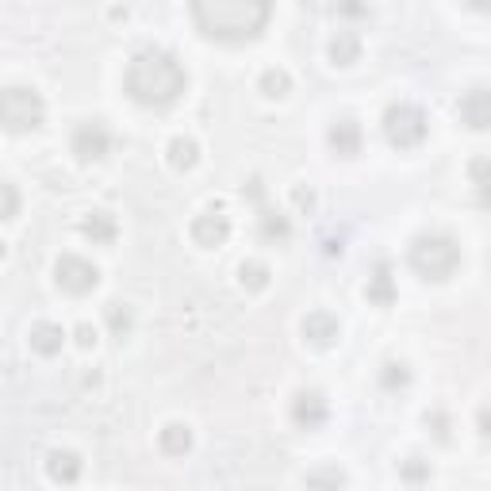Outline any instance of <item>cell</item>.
<instances>
[{
  "label": "cell",
  "mask_w": 491,
  "mask_h": 491,
  "mask_svg": "<svg viewBox=\"0 0 491 491\" xmlns=\"http://www.w3.org/2000/svg\"><path fill=\"white\" fill-rule=\"evenodd\" d=\"M330 58H334V66H353L361 58V39L353 31H338L330 39Z\"/></svg>",
  "instance_id": "d6986e66"
},
{
  "label": "cell",
  "mask_w": 491,
  "mask_h": 491,
  "mask_svg": "<svg viewBox=\"0 0 491 491\" xmlns=\"http://www.w3.org/2000/svg\"><path fill=\"white\" fill-rule=\"evenodd\" d=\"M107 150H112V134H107L104 123L88 119V123H81V127L73 131V153H77V162H100V158H107Z\"/></svg>",
  "instance_id": "52a82bcc"
},
{
  "label": "cell",
  "mask_w": 491,
  "mask_h": 491,
  "mask_svg": "<svg viewBox=\"0 0 491 491\" xmlns=\"http://www.w3.org/2000/svg\"><path fill=\"white\" fill-rule=\"evenodd\" d=\"M184 85H189L184 66L169 51H158V46L138 51L127 66V77H123L127 97L143 107H169L173 100H181Z\"/></svg>",
  "instance_id": "6da1fadb"
},
{
  "label": "cell",
  "mask_w": 491,
  "mask_h": 491,
  "mask_svg": "<svg viewBox=\"0 0 491 491\" xmlns=\"http://www.w3.org/2000/svg\"><path fill=\"white\" fill-rule=\"evenodd\" d=\"M27 342H31V349H35L39 357H54V353H61V346H66V330H61L58 322L42 319V322H35V327L27 330Z\"/></svg>",
  "instance_id": "5bb4252c"
},
{
  "label": "cell",
  "mask_w": 491,
  "mask_h": 491,
  "mask_svg": "<svg viewBox=\"0 0 491 491\" xmlns=\"http://www.w3.org/2000/svg\"><path fill=\"white\" fill-rule=\"evenodd\" d=\"M261 92H265L269 100H281V97H288L292 92V77H288V69H281V66H273V69H265L261 73Z\"/></svg>",
  "instance_id": "603a6c76"
},
{
  "label": "cell",
  "mask_w": 491,
  "mask_h": 491,
  "mask_svg": "<svg viewBox=\"0 0 491 491\" xmlns=\"http://www.w3.org/2000/svg\"><path fill=\"white\" fill-rule=\"evenodd\" d=\"M5 254H8V246H5V242H0V257H5Z\"/></svg>",
  "instance_id": "1f68e13d"
},
{
  "label": "cell",
  "mask_w": 491,
  "mask_h": 491,
  "mask_svg": "<svg viewBox=\"0 0 491 491\" xmlns=\"http://www.w3.org/2000/svg\"><path fill=\"white\" fill-rule=\"evenodd\" d=\"M81 457H77L73 449H51L46 453V472H51L54 484H73L77 476H81Z\"/></svg>",
  "instance_id": "9a60e30c"
},
{
  "label": "cell",
  "mask_w": 491,
  "mask_h": 491,
  "mask_svg": "<svg viewBox=\"0 0 491 491\" xmlns=\"http://www.w3.org/2000/svg\"><path fill=\"white\" fill-rule=\"evenodd\" d=\"M269 265L265 261H242L238 265V284L246 288V292H261V288H269Z\"/></svg>",
  "instance_id": "44dd1931"
},
{
  "label": "cell",
  "mask_w": 491,
  "mask_h": 491,
  "mask_svg": "<svg viewBox=\"0 0 491 491\" xmlns=\"http://www.w3.org/2000/svg\"><path fill=\"white\" fill-rule=\"evenodd\" d=\"M261 238L265 242H288L292 238V223L281 211H261Z\"/></svg>",
  "instance_id": "7402d4cb"
},
{
  "label": "cell",
  "mask_w": 491,
  "mask_h": 491,
  "mask_svg": "<svg viewBox=\"0 0 491 491\" xmlns=\"http://www.w3.org/2000/svg\"><path fill=\"white\" fill-rule=\"evenodd\" d=\"M327 399H322V392H300L296 399H292V422H296L300 430H319L322 422H327Z\"/></svg>",
  "instance_id": "30bf717a"
},
{
  "label": "cell",
  "mask_w": 491,
  "mask_h": 491,
  "mask_svg": "<svg viewBox=\"0 0 491 491\" xmlns=\"http://www.w3.org/2000/svg\"><path fill=\"white\" fill-rule=\"evenodd\" d=\"M468 173H472V184H476V192H480V199H487V158H476Z\"/></svg>",
  "instance_id": "83f0119b"
},
{
  "label": "cell",
  "mask_w": 491,
  "mask_h": 491,
  "mask_svg": "<svg viewBox=\"0 0 491 491\" xmlns=\"http://www.w3.org/2000/svg\"><path fill=\"white\" fill-rule=\"evenodd\" d=\"M292 204H296L300 211H315V189H303V184H296V189H292Z\"/></svg>",
  "instance_id": "f1b7e54d"
},
{
  "label": "cell",
  "mask_w": 491,
  "mask_h": 491,
  "mask_svg": "<svg viewBox=\"0 0 491 491\" xmlns=\"http://www.w3.org/2000/svg\"><path fill=\"white\" fill-rule=\"evenodd\" d=\"M104 315H107V327H112L116 338H127L131 327H134V315H131V307L127 303H107L104 307Z\"/></svg>",
  "instance_id": "cb8c5ba5"
},
{
  "label": "cell",
  "mask_w": 491,
  "mask_h": 491,
  "mask_svg": "<svg viewBox=\"0 0 491 491\" xmlns=\"http://www.w3.org/2000/svg\"><path fill=\"white\" fill-rule=\"evenodd\" d=\"M460 123H468L472 131H487V123H491V92L487 88H472L460 97Z\"/></svg>",
  "instance_id": "8fae6325"
},
{
  "label": "cell",
  "mask_w": 491,
  "mask_h": 491,
  "mask_svg": "<svg viewBox=\"0 0 491 491\" xmlns=\"http://www.w3.org/2000/svg\"><path fill=\"white\" fill-rule=\"evenodd\" d=\"M20 215V192H15V184L0 181V223H8Z\"/></svg>",
  "instance_id": "484cf974"
},
{
  "label": "cell",
  "mask_w": 491,
  "mask_h": 491,
  "mask_svg": "<svg viewBox=\"0 0 491 491\" xmlns=\"http://www.w3.org/2000/svg\"><path fill=\"white\" fill-rule=\"evenodd\" d=\"M307 491H342L346 487V472L338 468V465H322L315 472H307V480H303Z\"/></svg>",
  "instance_id": "ffe728a7"
},
{
  "label": "cell",
  "mask_w": 491,
  "mask_h": 491,
  "mask_svg": "<svg viewBox=\"0 0 491 491\" xmlns=\"http://www.w3.org/2000/svg\"><path fill=\"white\" fill-rule=\"evenodd\" d=\"M411 269L422 281H449L460 269V246L449 235H419L411 242Z\"/></svg>",
  "instance_id": "3957f363"
},
{
  "label": "cell",
  "mask_w": 491,
  "mask_h": 491,
  "mask_svg": "<svg viewBox=\"0 0 491 491\" xmlns=\"http://www.w3.org/2000/svg\"><path fill=\"white\" fill-rule=\"evenodd\" d=\"M273 8L265 0H196L192 20L204 39L215 42H254L265 31Z\"/></svg>",
  "instance_id": "7a4b0ae2"
},
{
  "label": "cell",
  "mask_w": 491,
  "mask_h": 491,
  "mask_svg": "<svg viewBox=\"0 0 491 491\" xmlns=\"http://www.w3.org/2000/svg\"><path fill=\"white\" fill-rule=\"evenodd\" d=\"M54 281L61 292H69V296H85L100 284V269L92 265L88 257H77V254H61L54 261Z\"/></svg>",
  "instance_id": "8992f818"
},
{
  "label": "cell",
  "mask_w": 491,
  "mask_h": 491,
  "mask_svg": "<svg viewBox=\"0 0 491 491\" xmlns=\"http://www.w3.org/2000/svg\"><path fill=\"white\" fill-rule=\"evenodd\" d=\"M327 143H330V150L338 153V158H357L361 153V127L353 119H338V123H330Z\"/></svg>",
  "instance_id": "4fadbf2b"
},
{
  "label": "cell",
  "mask_w": 491,
  "mask_h": 491,
  "mask_svg": "<svg viewBox=\"0 0 491 491\" xmlns=\"http://www.w3.org/2000/svg\"><path fill=\"white\" fill-rule=\"evenodd\" d=\"M42 123H46V100L39 97V88L27 85L0 88V127L8 134H31Z\"/></svg>",
  "instance_id": "277c9868"
},
{
  "label": "cell",
  "mask_w": 491,
  "mask_h": 491,
  "mask_svg": "<svg viewBox=\"0 0 491 491\" xmlns=\"http://www.w3.org/2000/svg\"><path fill=\"white\" fill-rule=\"evenodd\" d=\"M426 131H430V119L419 104H392L388 112H384V138H388L395 150L422 146Z\"/></svg>",
  "instance_id": "5b68a950"
},
{
  "label": "cell",
  "mask_w": 491,
  "mask_h": 491,
  "mask_svg": "<svg viewBox=\"0 0 491 491\" xmlns=\"http://www.w3.org/2000/svg\"><path fill=\"white\" fill-rule=\"evenodd\" d=\"M365 296L368 303H376V307H392L395 303V276H392V265L388 261H376L373 273H368V284H365Z\"/></svg>",
  "instance_id": "7c38bea8"
},
{
  "label": "cell",
  "mask_w": 491,
  "mask_h": 491,
  "mask_svg": "<svg viewBox=\"0 0 491 491\" xmlns=\"http://www.w3.org/2000/svg\"><path fill=\"white\" fill-rule=\"evenodd\" d=\"M342 15H368V8H365V5H346Z\"/></svg>",
  "instance_id": "4dcf8cb0"
},
{
  "label": "cell",
  "mask_w": 491,
  "mask_h": 491,
  "mask_svg": "<svg viewBox=\"0 0 491 491\" xmlns=\"http://www.w3.org/2000/svg\"><path fill=\"white\" fill-rule=\"evenodd\" d=\"M81 235H85L92 246H107V242H116L119 227H116V219H112L107 211H88L85 219H81Z\"/></svg>",
  "instance_id": "2e32d148"
},
{
  "label": "cell",
  "mask_w": 491,
  "mask_h": 491,
  "mask_svg": "<svg viewBox=\"0 0 491 491\" xmlns=\"http://www.w3.org/2000/svg\"><path fill=\"white\" fill-rule=\"evenodd\" d=\"M300 330L311 346L330 349L338 338H342V322H338V315H330V311H307L303 322H300Z\"/></svg>",
  "instance_id": "ba28073f"
},
{
  "label": "cell",
  "mask_w": 491,
  "mask_h": 491,
  "mask_svg": "<svg viewBox=\"0 0 491 491\" xmlns=\"http://www.w3.org/2000/svg\"><path fill=\"white\" fill-rule=\"evenodd\" d=\"M399 476H403V480H411V484H422V480H430V460L407 457L403 465H399Z\"/></svg>",
  "instance_id": "4316f807"
},
{
  "label": "cell",
  "mask_w": 491,
  "mask_h": 491,
  "mask_svg": "<svg viewBox=\"0 0 491 491\" xmlns=\"http://www.w3.org/2000/svg\"><path fill=\"white\" fill-rule=\"evenodd\" d=\"M380 384H384L388 392H403L407 384H411V368H407L403 361H388V365L380 368Z\"/></svg>",
  "instance_id": "d4e9b609"
},
{
  "label": "cell",
  "mask_w": 491,
  "mask_h": 491,
  "mask_svg": "<svg viewBox=\"0 0 491 491\" xmlns=\"http://www.w3.org/2000/svg\"><path fill=\"white\" fill-rule=\"evenodd\" d=\"M230 238V219L223 211H204L192 219V242L204 246V250H215V246H223Z\"/></svg>",
  "instance_id": "9c48e42d"
},
{
  "label": "cell",
  "mask_w": 491,
  "mask_h": 491,
  "mask_svg": "<svg viewBox=\"0 0 491 491\" xmlns=\"http://www.w3.org/2000/svg\"><path fill=\"white\" fill-rule=\"evenodd\" d=\"M165 158H169V165H173L177 173H189V169H196V162H199V146H196V138L177 134L173 143H169Z\"/></svg>",
  "instance_id": "e0dca14e"
},
{
  "label": "cell",
  "mask_w": 491,
  "mask_h": 491,
  "mask_svg": "<svg viewBox=\"0 0 491 491\" xmlns=\"http://www.w3.org/2000/svg\"><path fill=\"white\" fill-rule=\"evenodd\" d=\"M73 338H77V346H81V349H92V346H97V330H92L88 322H81V327L73 330Z\"/></svg>",
  "instance_id": "f546056e"
},
{
  "label": "cell",
  "mask_w": 491,
  "mask_h": 491,
  "mask_svg": "<svg viewBox=\"0 0 491 491\" xmlns=\"http://www.w3.org/2000/svg\"><path fill=\"white\" fill-rule=\"evenodd\" d=\"M158 445H162L165 457H184V453H192V430L184 426V422H169L162 434H158Z\"/></svg>",
  "instance_id": "ac0fdd59"
}]
</instances>
